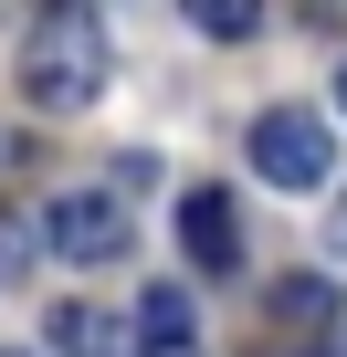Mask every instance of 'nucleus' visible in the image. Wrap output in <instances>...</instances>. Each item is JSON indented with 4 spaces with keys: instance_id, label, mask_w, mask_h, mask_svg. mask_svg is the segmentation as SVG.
Listing matches in <instances>:
<instances>
[{
    "instance_id": "nucleus-1",
    "label": "nucleus",
    "mask_w": 347,
    "mask_h": 357,
    "mask_svg": "<svg viewBox=\"0 0 347 357\" xmlns=\"http://www.w3.org/2000/svg\"><path fill=\"white\" fill-rule=\"evenodd\" d=\"M22 95L43 105V116H84L95 95H105V11L95 0H53V11L22 32Z\"/></svg>"
},
{
    "instance_id": "nucleus-2",
    "label": "nucleus",
    "mask_w": 347,
    "mask_h": 357,
    "mask_svg": "<svg viewBox=\"0 0 347 357\" xmlns=\"http://www.w3.org/2000/svg\"><path fill=\"white\" fill-rule=\"evenodd\" d=\"M253 168L274 178V190H326V168H337L326 116H305V105H263V116H253Z\"/></svg>"
},
{
    "instance_id": "nucleus-3",
    "label": "nucleus",
    "mask_w": 347,
    "mask_h": 357,
    "mask_svg": "<svg viewBox=\"0 0 347 357\" xmlns=\"http://www.w3.org/2000/svg\"><path fill=\"white\" fill-rule=\"evenodd\" d=\"M43 242H53V263H116V252H126V200L64 190V200L43 211Z\"/></svg>"
},
{
    "instance_id": "nucleus-4",
    "label": "nucleus",
    "mask_w": 347,
    "mask_h": 357,
    "mask_svg": "<svg viewBox=\"0 0 347 357\" xmlns=\"http://www.w3.org/2000/svg\"><path fill=\"white\" fill-rule=\"evenodd\" d=\"M179 252L200 273H232L242 263V221H232V190H190L179 200Z\"/></svg>"
},
{
    "instance_id": "nucleus-5",
    "label": "nucleus",
    "mask_w": 347,
    "mask_h": 357,
    "mask_svg": "<svg viewBox=\"0 0 347 357\" xmlns=\"http://www.w3.org/2000/svg\"><path fill=\"white\" fill-rule=\"evenodd\" d=\"M137 357H200L190 284H147V294H137Z\"/></svg>"
},
{
    "instance_id": "nucleus-6",
    "label": "nucleus",
    "mask_w": 347,
    "mask_h": 357,
    "mask_svg": "<svg viewBox=\"0 0 347 357\" xmlns=\"http://www.w3.org/2000/svg\"><path fill=\"white\" fill-rule=\"evenodd\" d=\"M274 326L326 347V336H347V294H337L326 273H284V284H274Z\"/></svg>"
},
{
    "instance_id": "nucleus-7",
    "label": "nucleus",
    "mask_w": 347,
    "mask_h": 357,
    "mask_svg": "<svg viewBox=\"0 0 347 357\" xmlns=\"http://www.w3.org/2000/svg\"><path fill=\"white\" fill-rule=\"evenodd\" d=\"M126 336H137V326H116V315H95V305H53V357H137Z\"/></svg>"
},
{
    "instance_id": "nucleus-8",
    "label": "nucleus",
    "mask_w": 347,
    "mask_h": 357,
    "mask_svg": "<svg viewBox=\"0 0 347 357\" xmlns=\"http://www.w3.org/2000/svg\"><path fill=\"white\" fill-rule=\"evenodd\" d=\"M200 32H211V43H253L263 11H253V0H200Z\"/></svg>"
},
{
    "instance_id": "nucleus-9",
    "label": "nucleus",
    "mask_w": 347,
    "mask_h": 357,
    "mask_svg": "<svg viewBox=\"0 0 347 357\" xmlns=\"http://www.w3.org/2000/svg\"><path fill=\"white\" fill-rule=\"evenodd\" d=\"M22 263V221H0V273H11Z\"/></svg>"
},
{
    "instance_id": "nucleus-10",
    "label": "nucleus",
    "mask_w": 347,
    "mask_h": 357,
    "mask_svg": "<svg viewBox=\"0 0 347 357\" xmlns=\"http://www.w3.org/2000/svg\"><path fill=\"white\" fill-rule=\"evenodd\" d=\"M337 252H347V200H337Z\"/></svg>"
},
{
    "instance_id": "nucleus-11",
    "label": "nucleus",
    "mask_w": 347,
    "mask_h": 357,
    "mask_svg": "<svg viewBox=\"0 0 347 357\" xmlns=\"http://www.w3.org/2000/svg\"><path fill=\"white\" fill-rule=\"evenodd\" d=\"M337 105H347V63H337Z\"/></svg>"
},
{
    "instance_id": "nucleus-12",
    "label": "nucleus",
    "mask_w": 347,
    "mask_h": 357,
    "mask_svg": "<svg viewBox=\"0 0 347 357\" xmlns=\"http://www.w3.org/2000/svg\"><path fill=\"white\" fill-rule=\"evenodd\" d=\"M326 357H347V336H326Z\"/></svg>"
},
{
    "instance_id": "nucleus-13",
    "label": "nucleus",
    "mask_w": 347,
    "mask_h": 357,
    "mask_svg": "<svg viewBox=\"0 0 347 357\" xmlns=\"http://www.w3.org/2000/svg\"><path fill=\"white\" fill-rule=\"evenodd\" d=\"M11 357H32V347H11Z\"/></svg>"
}]
</instances>
